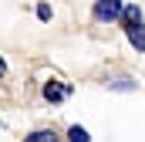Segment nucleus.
I'll use <instances>...</instances> for the list:
<instances>
[{
  "label": "nucleus",
  "instance_id": "7ed1b4c3",
  "mask_svg": "<svg viewBox=\"0 0 145 142\" xmlns=\"http://www.w3.org/2000/svg\"><path fill=\"white\" fill-rule=\"evenodd\" d=\"M128 41H132L138 51H145V24H132V27H128Z\"/></svg>",
  "mask_w": 145,
  "mask_h": 142
},
{
  "label": "nucleus",
  "instance_id": "6e6552de",
  "mask_svg": "<svg viewBox=\"0 0 145 142\" xmlns=\"http://www.w3.org/2000/svg\"><path fill=\"white\" fill-rule=\"evenodd\" d=\"M3 74H7V64H3V61H0V78H3Z\"/></svg>",
  "mask_w": 145,
  "mask_h": 142
},
{
  "label": "nucleus",
  "instance_id": "0eeeda50",
  "mask_svg": "<svg viewBox=\"0 0 145 142\" xmlns=\"http://www.w3.org/2000/svg\"><path fill=\"white\" fill-rule=\"evenodd\" d=\"M37 17H40V20H51V7L40 3V7H37Z\"/></svg>",
  "mask_w": 145,
  "mask_h": 142
},
{
  "label": "nucleus",
  "instance_id": "20e7f679",
  "mask_svg": "<svg viewBox=\"0 0 145 142\" xmlns=\"http://www.w3.org/2000/svg\"><path fill=\"white\" fill-rule=\"evenodd\" d=\"M68 139H71V142H91V135H88V129H81V125H71Z\"/></svg>",
  "mask_w": 145,
  "mask_h": 142
},
{
  "label": "nucleus",
  "instance_id": "f257e3e1",
  "mask_svg": "<svg viewBox=\"0 0 145 142\" xmlns=\"http://www.w3.org/2000/svg\"><path fill=\"white\" fill-rule=\"evenodd\" d=\"M121 10H125L121 0H95V17L98 20H118Z\"/></svg>",
  "mask_w": 145,
  "mask_h": 142
},
{
  "label": "nucleus",
  "instance_id": "423d86ee",
  "mask_svg": "<svg viewBox=\"0 0 145 142\" xmlns=\"http://www.w3.org/2000/svg\"><path fill=\"white\" fill-rule=\"evenodd\" d=\"M27 142H57V139H54L51 132H37V135H31Z\"/></svg>",
  "mask_w": 145,
  "mask_h": 142
},
{
  "label": "nucleus",
  "instance_id": "f03ea898",
  "mask_svg": "<svg viewBox=\"0 0 145 142\" xmlns=\"http://www.w3.org/2000/svg\"><path fill=\"white\" fill-rule=\"evenodd\" d=\"M64 95H68V88H64V85H54V81H47V85H44V98H47V102H61Z\"/></svg>",
  "mask_w": 145,
  "mask_h": 142
},
{
  "label": "nucleus",
  "instance_id": "39448f33",
  "mask_svg": "<svg viewBox=\"0 0 145 142\" xmlns=\"http://www.w3.org/2000/svg\"><path fill=\"white\" fill-rule=\"evenodd\" d=\"M121 14H125V20H128V27H132V24H138V20H142V14H138V7H125V10H121Z\"/></svg>",
  "mask_w": 145,
  "mask_h": 142
}]
</instances>
